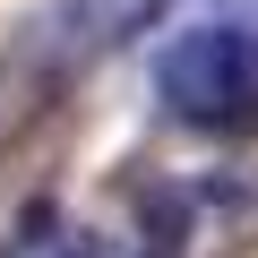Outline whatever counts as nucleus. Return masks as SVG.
<instances>
[{"instance_id":"f257e3e1","label":"nucleus","mask_w":258,"mask_h":258,"mask_svg":"<svg viewBox=\"0 0 258 258\" xmlns=\"http://www.w3.org/2000/svg\"><path fill=\"white\" fill-rule=\"evenodd\" d=\"M155 95L198 138H258V26L198 9L155 52Z\"/></svg>"},{"instance_id":"f03ea898","label":"nucleus","mask_w":258,"mask_h":258,"mask_svg":"<svg viewBox=\"0 0 258 258\" xmlns=\"http://www.w3.org/2000/svg\"><path fill=\"white\" fill-rule=\"evenodd\" d=\"M164 9H181V0H52L43 18H26V35H35L69 78H86V69L112 60L129 35H147Z\"/></svg>"},{"instance_id":"7ed1b4c3","label":"nucleus","mask_w":258,"mask_h":258,"mask_svg":"<svg viewBox=\"0 0 258 258\" xmlns=\"http://www.w3.org/2000/svg\"><path fill=\"white\" fill-rule=\"evenodd\" d=\"M207 18H249L258 26V0H207Z\"/></svg>"}]
</instances>
